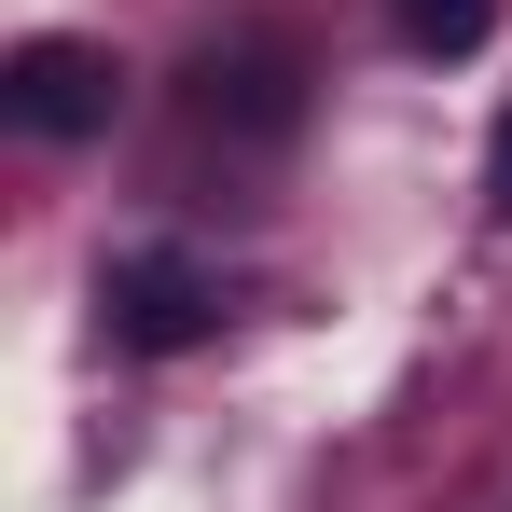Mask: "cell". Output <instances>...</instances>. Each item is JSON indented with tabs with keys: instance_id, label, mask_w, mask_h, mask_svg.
Here are the masks:
<instances>
[{
	"instance_id": "cell-1",
	"label": "cell",
	"mask_w": 512,
	"mask_h": 512,
	"mask_svg": "<svg viewBox=\"0 0 512 512\" xmlns=\"http://www.w3.org/2000/svg\"><path fill=\"white\" fill-rule=\"evenodd\" d=\"M0 111H14L28 139H97V125H111V56L70 42V28H42V42L0 56Z\"/></svg>"
},
{
	"instance_id": "cell-2",
	"label": "cell",
	"mask_w": 512,
	"mask_h": 512,
	"mask_svg": "<svg viewBox=\"0 0 512 512\" xmlns=\"http://www.w3.org/2000/svg\"><path fill=\"white\" fill-rule=\"evenodd\" d=\"M97 305H111V346H208V319H222V291H208V263L180 250H125L111 277H97Z\"/></svg>"
},
{
	"instance_id": "cell-3",
	"label": "cell",
	"mask_w": 512,
	"mask_h": 512,
	"mask_svg": "<svg viewBox=\"0 0 512 512\" xmlns=\"http://www.w3.org/2000/svg\"><path fill=\"white\" fill-rule=\"evenodd\" d=\"M194 111H208V125H250V139H277L305 97H291V56H277V42H236V56L208 42V56H194Z\"/></svg>"
},
{
	"instance_id": "cell-4",
	"label": "cell",
	"mask_w": 512,
	"mask_h": 512,
	"mask_svg": "<svg viewBox=\"0 0 512 512\" xmlns=\"http://www.w3.org/2000/svg\"><path fill=\"white\" fill-rule=\"evenodd\" d=\"M485 14H499V0H402V42H416V56H471Z\"/></svg>"
},
{
	"instance_id": "cell-5",
	"label": "cell",
	"mask_w": 512,
	"mask_h": 512,
	"mask_svg": "<svg viewBox=\"0 0 512 512\" xmlns=\"http://www.w3.org/2000/svg\"><path fill=\"white\" fill-rule=\"evenodd\" d=\"M485 194H499V222H512V111H499V153H485Z\"/></svg>"
}]
</instances>
